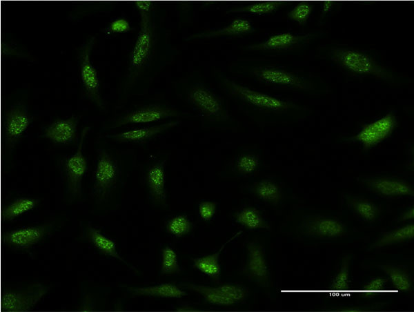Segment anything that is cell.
Here are the masks:
<instances>
[{"instance_id":"1","label":"cell","mask_w":414,"mask_h":312,"mask_svg":"<svg viewBox=\"0 0 414 312\" xmlns=\"http://www.w3.org/2000/svg\"><path fill=\"white\" fill-rule=\"evenodd\" d=\"M219 86L232 99L255 113L296 117L305 112L302 106L293 101L253 90L228 78H221Z\"/></svg>"},{"instance_id":"2","label":"cell","mask_w":414,"mask_h":312,"mask_svg":"<svg viewBox=\"0 0 414 312\" xmlns=\"http://www.w3.org/2000/svg\"><path fill=\"white\" fill-rule=\"evenodd\" d=\"M184 101L201 117L205 126H231L233 119L222 99L204 84H188L181 89Z\"/></svg>"},{"instance_id":"3","label":"cell","mask_w":414,"mask_h":312,"mask_svg":"<svg viewBox=\"0 0 414 312\" xmlns=\"http://www.w3.org/2000/svg\"><path fill=\"white\" fill-rule=\"evenodd\" d=\"M331 59L345 71L362 76H371L386 81H393V75L367 54L353 49L334 48L330 51Z\"/></svg>"},{"instance_id":"4","label":"cell","mask_w":414,"mask_h":312,"mask_svg":"<svg viewBox=\"0 0 414 312\" xmlns=\"http://www.w3.org/2000/svg\"><path fill=\"white\" fill-rule=\"evenodd\" d=\"M140 30L130 57L124 91L129 90L148 62L154 48V26L150 12H140Z\"/></svg>"},{"instance_id":"5","label":"cell","mask_w":414,"mask_h":312,"mask_svg":"<svg viewBox=\"0 0 414 312\" xmlns=\"http://www.w3.org/2000/svg\"><path fill=\"white\" fill-rule=\"evenodd\" d=\"M117 162L106 150H97L93 173L92 194L97 202L108 199L116 187L119 176Z\"/></svg>"},{"instance_id":"6","label":"cell","mask_w":414,"mask_h":312,"mask_svg":"<svg viewBox=\"0 0 414 312\" xmlns=\"http://www.w3.org/2000/svg\"><path fill=\"white\" fill-rule=\"evenodd\" d=\"M299 234L318 239H336L347 234V226L332 215L306 214L302 215L296 225Z\"/></svg>"},{"instance_id":"7","label":"cell","mask_w":414,"mask_h":312,"mask_svg":"<svg viewBox=\"0 0 414 312\" xmlns=\"http://www.w3.org/2000/svg\"><path fill=\"white\" fill-rule=\"evenodd\" d=\"M89 130V126L83 128L77 151L64 159L62 164L66 190L70 200L79 199L82 195V180L88 169V162L82 148Z\"/></svg>"},{"instance_id":"8","label":"cell","mask_w":414,"mask_h":312,"mask_svg":"<svg viewBox=\"0 0 414 312\" xmlns=\"http://www.w3.org/2000/svg\"><path fill=\"white\" fill-rule=\"evenodd\" d=\"M168 155L151 160L146 166L144 179L151 204L157 208L168 207V191L166 188V167Z\"/></svg>"},{"instance_id":"9","label":"cell","mask_w":414,"mask_h":312,"mask_svg":"<svg viewBox=\"0 0 414 312\" xmlns=\"http://www.w3.org/2000/svg\"><path fill=\"white\" fill-rule=\"evenodd\" d=\"M181 113L173 106L165 104L142 105L120 116L111 126L112 128L128 124H142L177 118Z\"/></svg>"},{"instance_id":"10","label":"cell","mask_w":414,"mask_h":312,"mask_svg":"<svg viewBox=\"0 0 414 312\" xmlns=\"http://www.w3.org/2000/svg\"><path fill=\"white\" fill-rule=\"evenodd\" d=\"M95 41V37L84 43L79 50V63L81 80L86 96L99 108L105 105L100 92V83L96 69L90 61V53Z\"/></svg>"},{"instance_id":"11","label":"cell","mask_w":414,"mask_h":312,"mask_svg":"<svg viewBox=\"0 0 414 312\" xmlns=\"http://www.w3.org/2000/svg\"><path fill=\"white\" fill-rule=\"evenodd\" d=\"M252 74L258 81L268 85L306 92L316 90L315 84L308 79L277 68H255Z\"/></svg>"},{"instance_id":"12","label":"cell","mask_w":414,"mask_h":312,"mask_svg":"<svg viewBox=\"0 0 414 312\" xmlns=\"http://www.w3.org/2000/svg\"><path fill=\"white\" fill-rule=\"evenodd\" d=\"M32 121L27 106L17 102L6 110L3 119V137L5 146L12 150Z\"/></svg>"},{"instance_id":"13","label":"cell","mask_w":414,"mask_h":312,"mask_svg":"<svg viewBox=\"0 0 414 312\" xmlns=\"http://www.w3.org/2000/svg\"><path fill=\"white\" fill-rule=\"evenodd\" d=\"M49 287L34 283L26 289L3 291L1 295L2 311H28L48 293Z\"/></svg>"},{"instance_id":"14","label":"cell","mask_w":414,"mask_h":312,"mask_svg":"<svg viewBox=\"0 0 414 312\" xmlns=\"http://www.w3.org/2000/svg\"><path fill=\"white\" fill-rule=\"evenodd\" d=\"M359 183L369 191L386 197H413V185L402 178L389 176H368Z\"/></svg>"},{"instance_id":"15","label":"cell","mask_w":414,"mask_h":312,"mask_svg":"<svg viewBox=\"0 0 414 312\" xmlns=\"http://www.w3.org/2000/svg\"><path fill=\"white\" fill-rule=\"evenodd\" d=\"M52 222L42 224L21 227L8 232L2 235L3 242L10 248L15 250H26L43 240L53 228Z\"/></svg>"},{"instance_id":"16","label":"cell","mask_w":414,"mask_h":312,"mask_svg":"<svg viewBox=\"0 0 414 312\" xmlns=\"http://www.w3.org/2000/svg\"><path fill=\"white\" fill-rule=\"evenodd\" d=\"M397 124V118L393 113L365 125L353 139L368 150L386 139L394 130Z\"/></svg>"},{"instance_id":"17","label":"cell","mask_w":414,"mask_h":312,"mask_svg":"<svg viewBox=\"0 0 414 312\" xmlns=\"http://www.w3.org/2000/svg\"><path fill=\"white\" fill-rule=\"evenodd\" d=\"M246 248L244 273L257 284L266 286L269 282V272L263 247L258 242L252 241L247 244Z\"/></svg>"},{"instance_id":"18","label":"cell","mask_w":414,"mask_h":312,"mask_svg":"<svg viewBox=\"0 0 414 312\" xmlns=\"http://www.w3.org/2000/svg\"><path fill=\"white\" fill-rule=\"evenodd\" d=\"M179 119H172L157 125L135 128L107 137L119 143H144L180 125Z\"/></svg>"},{"instance_id":"19","label":"cell","mask_w":414,"mask_h":312,"mask_svg":"<svg viewBox=\"0 0 414 312\" xmlns=\"http://www.w3.org/2000/svg\"><path fill=\"white\" fill-rule=\"evenodd\" d=\"M78 124L76 115L57 119L45 128L43 136L55 144H68L77 137Z\"/></svg>"},{"instance_id":"20","label":"cell","mask_w":414,"mask_h":312,"mask_svg":"<svg viewBox=\"0 0 414 312\" xmlns=\"http://www.w3.org/2000/svg\"><path fill=\"white\" fill-rule=\"evenodd\" d=\"M344 202L350 211L365 222H374L380 216L382 211L380 206L367 198L346 194Z\"/></svg>"},{"instance_id":"21","label":"cell","mask_w":414,"mask_h":312,"mask_svg":"<svg viewBox=\"0 0 414 312\" xmlns=\"http://www.w3.org/2000/svg\"><path fill=\"white\" fill-rule=\"evenodd\" d=\"M309 38V35H295L290 32L271 35L264 41L248 47L252 50L278 51L299 45Z\"/></svg>"},{"instance_id":"22","label":"cell","mask_w":414,"mask_h":312,"mask_svg":"<svg viewBox=\"0 0 414 312\" xmlns=\"http://www.w3.org/2000/svg\"><path fill=\"white\" fill-rule=\"evenodd\" d=\"M247 189L259 200L273 205H278L283 199V191L280 185L270 179H262L250 184Z\"/></svg>"},{"instance_id":"23","label":"cell","mask_w":414,"mask_h":312,"mask_svg":"<svg viewBox=\"0 0 414 312\" xmlns=\"http://www.w3.org/2000/svg\"><path fill=\"white\" fill-rule=\"evenodd\" d=\"M260 163V157L257 153L244 150L232 159L228 169L234 175L248 176L257 171Z\"/></svg>"},{"instance_id":"24","label":"cell","mask_w":414,"mask_h":312,"mask_svg":"<svg viewBox=\"0 0 414 312\" xmlns=\"http://www.w3.org/2000/svg\"><path fill=\"white\" fill-rule=\"evenodd\" d=\"M235 221L250 231L269 230L270 226L262 213L255 207L246 206L235 212Z\"/></svg>"},{"instance_id":"25","label":"cell","mask_w":414,"mask_h":312,"mask_svg":"<svg viewBox=\"0 0 414 312\" xmlns=\"http://www.w3.org/2000/svg\"><path fill=\"white\" fill-rule=\"evenodd\" d=\"M239 233L240 232L230 237L216 252L193 259V266L214 280H219L221 273V266L219 264L221 253L226 246L233 239H235Z\"/></svg>"},{"instance_id":"26","label":"cell","mask_w":414,"mask_h":312,"mask_svg":"<svg viewBox=\"0 0 414 312\" xmlns=\"http://www.w3.org/2000/svg\"><path fill=\"white\" fill-rule=\"evenodd\" d=\"M254 28L252 22L246 19L237 17L233 20L228 26L212 31L193 35L190 39L212 38L221 37L239 36L253 32Z\"/></svg>"},{"instance_id":"27","label":"cell","mask_w":414,"mask_h":312,"mask_svg":"<svg viewBox=\"0 0 414 312\" xmlns=\"http://www.w3.org/2000/svg\"><path fill=\"white\" fill-rule=\"evenodd\" d=\"M128 291L134 295L159 297L164 298H180L187 295L186 292L178 286L171 283L139 287L128 288Z\"/></svg>"},{"instance_id":"28","label":"cell","mask_w":414,"mask_h":312,"mask_svg":"<svg viewBox=\"0 0 414 312\" xmlns=\"http://www.w3.org/2000/svg\"><path fill=\"white\" fill-rule=\"evenodd\" d=\"M87 234L90 243L100 253L127 264L118 253L116 243L112 239L104 235L101 231L90 224L88 226Z\"/></svg>"},{"instance_id":"29","label":"cell","mask_w":414,"mask_h":312,"mask_svg":"<svg viewBox=\"0 0 414 312\" xmlns=\"http://www.w3.org/2000/svg\"><path fill=\"white\" fill-rule=\"evenodd\" d=\"M179 285L199 293L208 303L213 305L228 306L236 304L235 301L217 291L215 287L190 282H180Z\"/></svg>"},{"instance_id":"30","label":"cell","mask_w":414,"mask_h":312,"mask_svg":"<svg viewBox=\"0 0 414 312\" xmlns=\"http://www.w3.org/2000/svg\"><path fill=\"white\" fill-rule=\"evenodd\" d=\"M414 237V224L408 223L402 226L383 233L374 243L373 246L380 248L404 242Z\"/></svg>"},{"instance_id":"31","label":"cell","mask_w":414,"mask_h":312,"mask_svg":"<svg viewBox=\"0 0 414 312\" xmlns=\"http://www.w3.org/2000/svg\"><path fill=\"white\" fill-rule=\"evenodd\" d=\"M39 200L32 197H19L3 206L1 211V218L3 221H11L22 214L35 208Z\"/></svg>"},{"instance_id":"32","label":"cell","mask_w":414,"mask_h":312,"mask_svg":"<svg viewBox=\"0 0 414 312\" xmlns=\"http://www.w3.org/2000/svg\"><path fill=\"white\" fill-rule=\"evenodd\" d=\"M380 268L388 275L397 291L407 292L411 289V277L404 269L391 264L382 265Z\"/></svg>"},{"instance_id":"33","label":"cell","mask_w":414,"mask_h":312,"mask_svg":"<svg viewBox=\"0 0 414 312\" xmlns=\"http://www.w3.org/2000/svg\"><path fill=\"white\" fill-rule=\"evenodd\" d=\"M282 4H284V2L279 1H260L246 6L233 7L229 12L257 15L270 14L276 11Z\"/></svg>"},{"instance_id":"34","label":"cell","mask_w":414,"mask_h":312,"mask_svg":"<svg viewBox=\"0 0 414 312\" xmlns=\"http://www.w3.org/2000/svg\"><path fill=\"white\" fill-rule=\"evenodd\" d=\"M193 223L188 217L184 214L170 217L166 223V231L175 237H183L190 233Z\"/></svg>"},{"instance_id":"35","label":"cell","mask_w":414,"mask_h":312,"mask_svg":"<svg viewBox=\"0 0 414 312\" xmlns=\"http://www.w3.org/2000/svg\"><path fill=\"white\" fill-rule=\"evenodd\" d=\"M351 257L346 255L342 260L340 269L334 277L331 290L335 293H346L349 290V267Z\"/></svg>"},{"instance_id":"36","label":"cell","mask_w":414,"mask_h":312,"mask_svg":"<svg viewBox=\"0 0 414 312\" xmlns=\"http://www.w3.org/2000/svg\"><path fill=\"white\" fill-rule=\"evenodd\" d=\"M180 271L177 255L171 247L166 246L161 251V271L166 275H174Z\"/></svg>"},{"instance_id":"37","label":"cell","mask_w":414,"mask_h":312,"mask_svg":"<svg viewBox=\"0 0 414 312\" xmlns=\"http://www.w3.org/2000/svg\"><path fill=\"white\" fill-rule=\"evenodd\" d=\"M215 288L220 293L236 303L244 301L249 295V291L246 287L237 284L227 283Z\"/></svg>"},{"instance_id":"38","label":"cell","mask_w":414,"mask_h":312,"mask_svg":"<svg viewBox=\"0 0 414 312\" xmlns=\"http://www.w3.org/2000/svg\"><path fill=\"white\" fill-rule=\"evenodd\" d=\"M313 4L306 1H302L297 4L290 11H289L287 15L290 19L297 22L300 25H302L307 21L313 11Z\"/></svg>"},{"instance_id":"39","label":"cell","mask_w":414,"mask_h":312,"mask_svg":"<svg viewBox=\"0 0 414 312\" xmlns=\"http://www.w3.org/2000/svg\"><path fill=\"white\" fill-rule=\"evenodd\" d=\"M388 280L384 277H375L366 283L362 289L360 295L365 298H373L382 293Z\"/></svg>"},{"instance_id":"40","label":"cell","mask_w":414,"mask_h":312,"mask_svg":"<svg viewBox=\"0 0 414 312\" xmlns=\"http://www.w3.org/2000/svg\"><path fill=\"white\" fill-rule=\"evenodd\" d=\"M217 211V204L211 200H204L198 204V214L199 217L205 221H210L215 215Z\"/></svg>"},{"instance_id":"41","label":"cell","mask_w":414,"mask_h":312,"mask_svg":"<svg viewBox=\"0 0 414 312\" xmlns=\"http://www.w3.org/2000/svg\"><path fill=\"white\" fill-rule=\"evenodd\" d=\"M130 30V26L127 20L119 18L112 21L109 26V30L112 33H123Z\"/></svg>"},{"instance_id":"42","label":"cell","mask_w":414,"mask_h":312,"mask_svg":"<svg viewBox=\"0 0 414 312\" xmlns=\"http://www.w3.org/2000/svg\"><path fill=\"white\" fill-rule=\"evenodd\" d=\"M135 4L140 12H150L152 6V1H136Z\"/></svg>"},{"instance_id":"43","label":"cell","mask_w":414,"mask_h":312,"mask_svg":"<svg viewBox=\"0 0 414 312\" xmlns=\"http://www.w3.org/2000/svg\"><path fill=\"white\" fill-rule=\"evenodd\" d=\"M413 218H414V207L411 206L401 213V215L397 217V221L406 222L408 220H411Z\"/></svg>"},{"instance_id":"44","label":"cell","mask_w":414,"mask_h":312,"mask_svg":"<svg viewBox=\"0 0 414 312\" xmlns=\"http://www.w3.org/2000/svg\"><path fill=\"white\" fill-rule=\"evenodd\" d=\"M94 306V303L91 298L86 297V299H84L82 302L81 305H80L79 310L81 311H93L95 309Z\"/></svg>"},{"instance_id":"45","label":"cell","mask_w":414,"mask_h":312,"mask_svg":"<svg viewBox=\"0 0 414 312\" xmlns=\"http://www.w3.org/2000/svg\"><path fill=\"white\" fill-rule=\"evenodd\" d=\"M333 4L332 1H324L322 3V14H324L329 12Z\"/></svg>"},{"instance_id":"46","label":"cell","mask_w":414,"mask_h":312,"mask_svg":"<svg viewBox=\"0 0 414 312\" xmlns=\"http://www.w3.org/2000/svg\"><path fill=\"white\" fill-rule=\"evenodd\" d=\"M176 310L178 311H193L196 310V309L188 305H185L178 307L177 309H176Z\"/></svg>"}]
</instances>
